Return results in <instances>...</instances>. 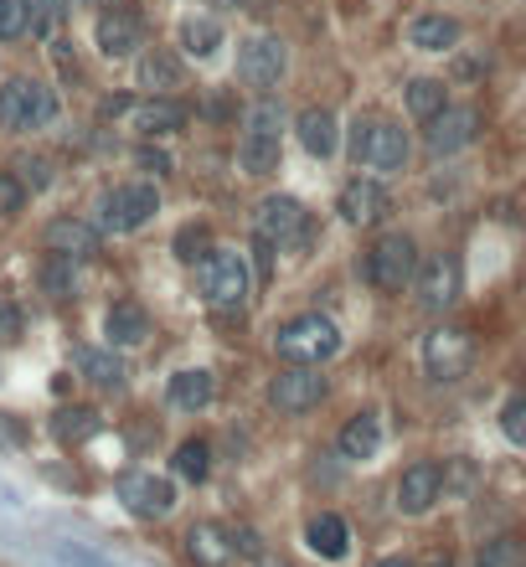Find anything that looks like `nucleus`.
I'll return each mask as SVG.
<instances>
[{"label":"nucleus","mask_w":526,"mask_h":567,"mask_svg":"<svg viewBox=\"0 0 526 567\" xmlns=\"http://www.w3.org/2000/svg\"><path fill=\"white\" fill-rule=\"evenodd\" d=\"M439 567H449V563H439Z\"/></svg>","instance_id":"09e8293b"},{"label":"nucleus","mask_w":526,"mask_h":567,"mask_svg":"<svg viewBox=\"0 0 526 567\" xmlns=\"http://www.w3.org/2000/svg\"><path fill=\"white\" fill-rule=\"evenodd\" d=\"M186 557H192L196 567H228L237 557L233 531L217 527V521H196V527L186 531Z\"/></svg>","instance_id":"a211bd4d"},{"label":"nucleus","mask_w":526,"mask_h":567,"mask_svg":"<svg viewBox=\"0 0 526 567\" xmlns=\"http://www.w3.org/2000/svg\"><path fill=\"white\" fill-rule=\"evenodd\" d=\"M156 212H160V196L150 181H124V186L98 196V227L103 233H135Z\"/></svg>","instance_id":"39448f33"},{"label":"nucleus","mask_w":526,"mask_h":567,"mask_svg":"<svg viewBox=\"0 0 526 567\" xmlns=\"http://www.w3.org/2000/svg\"><path fill=\"white\" fill-rule=\"evenodd\" d=\"M217 397V382L212 372H201V367H192V372H175L171 377V403L181 412H201L207 403Z\"/></svg>","instance_id":"a878e982"},{"label":"nucleus","mask_w":526,"mask_h":567,"mask_svg":"<svg viewBox=\"0 0 526 567\" xmlns=\"http://www.w3.org/2000/svg\"><path fill=\"white\" fill-rule=\"evenodd\" d=\"M335 449H341V459H371V454L382 449V418L377 412H356L346 429H341Z\"/></svg>","instance_id":"b1692460"},{"label":"nucleus","mask_w":526,"mask_h":567,"mask_svg":"<svg viewBox=\"0 0 526 567\" xmlns=\"http://www.w3.org/2000/svg\"><path fill=\"white\" fill-rule=\"evenodd\" d=\"M52 563H58V567H109L103 557H94L88 547H73V542H62V547H52Z\"/></svg>","instance_id":"58836bf2"},{"label":"nucleus","mask_w":526,"mask_h":567,"mask_svg":"<svg viewBox=\"0 0 526 567\" xmlns=\"http://www.w3.org/2000/svg\"><path fill=\"white\" fill-rule=\"evenodd\" d=\"M305 542H310L315 557H326V563H341V557L351 552V531H346V521H341L335 510H320L310 527H305Z\"/></svg>","instance_id":"5701e85b"},{"label":"nucleus","mask_w":526,"mask_h":567,"mask_svg":"<svg viewBox=\"0 0 526 567\" xmlns=\"http://www.w3.org/2000/svg\"><path fill=\"white\" fill-rule=\"evenodd\" d=\"M73 5H114V0H73Z\"/></svg>","instance_id":"de8ad7c7"},{"label":"nucleus","mask_w":526,"mask_h":567,"mask_svg":"<svg viewBox=\"0 0 526 567\" xmlns=\"http://www.w3.org/2000/svg\"><path fill=\"white\" fill-rule=\"evenodd\" d=\"M367 279L382 294H403L413 279H418V243H413L408 233L377 237L371 254H367Z\"/></svg>","instance_id":"423d86ee"},{"label":"nucleus","mask_w":526,"mask_h":567,"mask_svg":"<svg viewBox=\"0 0 526 567\" xmlns=\"http://www.w3.org/2000/svg\"><path fill=\"white\" fill-rule=\"evenodd\" d=\"M58 119V94L47 83L11 78L0 88V130H41Z\"/></svg>","instance_id":"0eeeda50"},{"label":"nucleus","mask_w":526,"mask_h":567,"mask_svg":"<svg viewBox=\"0 0 526 567\" xmlns=\"http://www.w3.org/2000/svg\"><path fill=\"white\" fill-rule=\"evenodd\" d=\"M175 254L186 258V263H201V258L212 254V237H207V227H181V233H175Z\"/></svg>","instance_id":"c9c22d12"},{"label":"nucleus","mask_w":526,"mask_h":567,"mask_svg":"<svg viewBox=\"0 0 526 567\" xmlns=\"http://www.w3.org/2000/svg\"><path fill=\"white\" fill-rule=\"evenodd\" d=\"M135 160L145 165V171H156V176H166V171H171V156H166V150H150V145H145V150H135Z\"/></svg>","instance_id":"c03bdc74"},{"label":"nucleus","mask_w":526,"mask_h":567,"mask_svg":"<svg viewBox=\"0 0 526 567\" xmlns=\"http://www.w3.org/2000/svg\"><path fill=\"white\" fill-rule=\"evenodd\" d=\"M52 433H58L62 444H83V439L98 433V418L88 408H62L58 418H52Z\"/></svg>","instance_id":"2f4dec72"},{"label":"nucleus","mask_w":526,"mask_h":567,"mask_svg":"<svg viewBox=\"0 0 526 567\" xmlns=\"http://www.w3.org/2000/svg\"><path fill=\"white\" fill-rule=\"evenodd\" d=\"M16 335H21V310L0 294V341H16Z\"/></svg>","instance_id":"37998d69"},{"label":"nucleus","mask_w":526,"mask_h":567,"mask_svg":"<svg viewBox=\"0 0 526 567\" xmlns=\"http://www.w3.org/2000/svg\"><path fill=\"white\" fill-rule=\"evenodd\" d=\"M480 135V114L475 109H439L429 119V150L433 156H454V150H465L469 139Z\"/></svg>","instance_id":"dca6fc26"},{"label":"nucleus","mask_w":526,"mask_h":567,"mask_svg":"<svg viewBox=\"0 0 526 567\" xmlns=\"http://www.w3.org/2000/svg\"><path fill=\"white\" fill-rule=\"evenodd\" d=\"M526 563V552L516 537H490L486 547L475 552V567H522Z\"/></svg>","instance_id":"473e14b6"},{"label":"nucleus","mask_w":526,"mask_h":567,"mask_svg":"<svg viewBox=\"0 0 526 567\" xmlns=\"http://www.w3.org/2000/svg\"><path fill=\"white\" fill-rule=\"evenodd\" d=\"M392 212V196L382 181H371V176H356L341 186V217H346L351 227H377L382 217Z\"/></svg>","instance_id":"ddd939ff"},{"label":"nucleus","mask_w":526,"mask_h":567,"mask_svg":"<svg viewBox=\"0 0 526 567\" xmlns=\"http://www.w3.org/2000/svg\"><path fill=\"white\" fill-rule=\"evenodd\" d=\"M207 470H212V449H207L201 439H186V444L175 449V474H181V480H192V485H201Z\"/></svg>","instance_id":"7c9ffc66"},{"label":"nucleus","mask_w":526,"mask_h":567,"mask_svg":"<svg viewBox=\"0 0 526 567\" xmlns=\"http://www.w3.org/2000/svg\"><path fill=\"white\" fill-rule=\"evenodd\" d=\"M273 352L284 356L290 367H320V361H331L341 352V331H335L326 315H294L290 325H279Z\"/></svg>","instance_id":"f03ea898"},{"label":"nucleus","mask_w":526,"mask_h":567,"mask_svg":"<svg viewBox=\"0 0 526 567\" xmlns=\"http://www.w3.org/2000/svg\"><path fill=\"white\" fill-rule=\"evenodd\" d=\"M26 207V186L16 171H0V217H16Z\"/></svg>","instance_id":"4c0bfd02"},{"label":"nucleus","mask_w":526,"mask_h":567,"mask_svg":"<svg viewBox=\"0 0 526 567\" xmlns=\"http://www.w3.org/2000/svg\"><path fill=\"white\" fill-rule=\"evenodd\" d=\"M103 335H109V346H119V352L145 346V341H150V315H145V305H135V299H119L114 310L103 315Z\"/></svg>","instance_id":"6ab92c4d"},{"label":"nucleus","mask_w":526,"mask_h":567,"mask_svg":"<svg viewBox=\"0 0 526 567\" xmlns=\"http://www.w3.org/2000/svg\"><path fill=\"white\" fill-rule=\"evenodd\" d=\"M279 135H284V109L273 98H258L243 114V139H237V165L248 176H269L279 165Z\"/></svg>","instance_id":"f257e3e1"},{"label":"nucleus","mask_w":526,"mask_h":567,"mask_svg":"<svg viewBox=\"0 0 526 567\" xmlns=\"http://www.w3.org/2000/svg\"><path fill=\"white\" fill-rule=\"evenodd\" d=\"M439 109H449V103H444V83H439V78H413L408 83V114L429 124Z\"/></svg>","instance_id":"c756f323"},{"label":"nucleus","mask_w":526,"mask_h":567,"mask_svg":"<svg viewBox=\"0 0 526 567\" xmlns=\"http://www.w3.org/2000/svg\"><path fill=\"white\" fill-rule=\"evenodd\" d=\"M16 171H21V186H26V192H41V186H52V165H47V160H21Z\"/></svg>","instance_id":"ea45409f"},{"label":"nucleus","mask_w":526,"mask_h":567,"mask_svg":"<svg viewBox=\"0 0 526 567\" xmlns=\"http://www.w3.org/2000/svg\"><path fill=\"white\" fill-rule=\"evenodd\" d=\"M73 361H78V372L88 377L94 387H103V392H119V387H124V377H130V372H124V361L114 356V346H109V352H94V346H83Z\"/></svg>","instance_id":"393cba45"},{"label":"nucleus","mask_w":526,"mask_h":567,"mask_svg":"<svg viewBox=\"0 0 526 567\" xmlns=\"http://www.w3.org/2000/svg\"><path fill=\"white\" fill-rule=\"evenodd\" d=\"M139 47H145V21L135 11H103L98 16V52L103 58H135Z\"/></svg>","instance_id":"2eb2a0df"},{"label":"nucleus","mask_w":526,"mask_h":567,"mask_svg":"<svg viewBox=\"0 0 526 567\" xmlns=\"http://www.w3.org/2000/svg\"><path fill=\"white\" fill-rule=\"evenodd\" d=\"M418 299H424V310H449L454 305V294H460V269H454V258H429V263H418Z\"/></svg>","instance_id":"f3484780"},{"label":"nucleus","mask_w":526,"mask_h":567,"mask_svg":"<svg viewBox=\"0 0 526 567\" xmlns=\"http://www.w3.org/2000/svg\"><path fill=\"white\" fill-rule=\"evenodd\" d=\"M254 567H290V563H284V557H273V552H258Z\"/></svg>","instance_id":"a18cd8bd"},{"label":"nucleus","mask_w":526,"mask_h":567,"mask_svg":"<svg viewBox=\"0 0 526 567\" xmlns=\"http://www.w3.org/2000/svg\"><path fill=\"white\" fill-rule=\"evenodd\" d=\"M201 294L212 310H243L248 299V263L233 248H212L201 258Z\"/></svg>","instance_id":"6e6552de"},{"label":"nucleus","mask_w":526,"mask_h":567,"mask_svg":"<svg viewBox=\"0 0 526 567\" xmlns=\"http://www.w3.org/2000/svg\"><path fill=\"white\" fill-rule=\"evenodd\" d=\"M124 114H130V124H135L139 135H150V139L175 135V130L186 124V109H181L175 98H145V103H130Z\"/></svg>","instance_id":"412c9836"},{"label":"nucleus","mask_w":526,"mask_h":567,"mask_svg":"<svg viewBox=\"0 0 526 567\" xmlns=\"http://www.w3.org/2000/svg\"><path fill=\"white\" fill-rule=\"evenodd\" d=\"M351 160L356 165H371V171H403L408 165V135H403V124H392V119H356L351 124Z\"/></svg>","instance_id":"7ed1b4c3"},{"label":"nucleus","mask_w":526,"mask_h":567,"mask_svg":"<svg viewBox=\"0 0 526 567\" xmlns=\"http://www.w3.org/2000/svg\"><path fill=\"white\" fill-rule=\"evenodd\" d=\"M294 135H299V145H305L315 160H331L335 145H341V130H335L331 109H305V114L294 119Z\"/></svg>","instance_id":"4be33fe9"},{"label":"nucleus","mask_w":526,"mask_h":567,"mask_svg":"<svg viewBox=\"0 0 526 567\" xmlns=\"http://www.w3.org/2000/svg\"><path fill=\"white\" fill-rule=\"evenodd\" d=\"M139 88H150V94H166V88H181V62L156 47V52H145L139 58Z\"/></svg>","instance_id":"cd10ccee"},{"label":"nucleus","mask_w":526,"mask_h":567,"mask_svg":"<svg viewBox=\"0 0 526 567\" xmlns=\"http://www.w3.org/2000/svg\"><path fill=\"white\" fill-rule=\"evenodd\" d=\"M47 248H52L58 258L83 263V258L98 254V227L94 222H78V217H58V222L47 227Z\"/></svg>","instance_id":"aec40b11"},{"label":"nucleus","mask_w":526,"mask_h":567,"mask_svg":"<svg viewBox=\"0 0 526 567\" xmlns=\"http://www.w3.org/2000/svg\"><path fill=\"white\" fill-rule=\"evenodd\" d=\"M119 501L145 516V521H160V516H171L175 510V485L166 474H150V470H130L119 480Z\"/></svg>","instance_id":"9d476101"},{"label":"nucleus","mask_w":526,"mask_h":567,"mask_svg":"<svg viewBox=\"0 0 526 567\" xmlns=\"http://www.w3.org/2000/svg\"><path fill=\"white\" fill-rule=\"evenodd\" d=\"M501 433H506L516 449H526V392L506 397V408H501Z\"/></svg>","instance_id":"72a5a7b5"},{"label":"nucleus","mask_w":526,"mask_h":567,"mask_svg":"<svg viewBox=\"0 0 526 567\" xmlns=\"http://www.w3.org/2000/svg\"><path fill=\"white\" fill-rule=\"evenodd\" d=\"M408 41L424 47V52H449V47L460 41V21L454 16H418L408 26Z\"/></svg>","instance_id":"bb28decb"},{"label":"nucleus","mask_w":526,"mask_h":567,"mask_svg":"<svg viewBox=\"0 0 526 567\" xmlns=\"http://www.w3.org/2000/svg\"><path fill=\"white\" fill-rule=\"evenodd\" d=\"M326 397V377L315 367H284V372L269 382V403L279 412H305Z\"/></svg>","instance_id":"9b49d317"},{"label":"nucleus","mask_w":526,"mask_h":567,"mask_svg":"<svg viewBox=\"0 0 526 567\" xmlns=\"http://www.w3.org/2000/svg\"><path fill=\"white\" fill-rule=\"evenodd\" d=\"M377 567H418V563H408V557H382Z\"/></svg>","instance_id":"49530a36"},{"label":"nucleus","mask_w":526,"mask_h":567,"mask_svg":"<svg viewBox=\"0 0 526 567\" xmlns=\"http://www.w3.org/2000/svg\"><path fill=\"white\" fill-rule=\"evenodd\" d=\"M21 11L32 21V32L52 37V26H58V16H62V0H21Z\"/></svg>","instance_id":"f704fd0d"},{"label":"nucleus","mask_w":526,"mask_h":567,"mask_svg":"<svg viewBox=\"0 0 526 567\" xmlns=\"http://www.w3.org/2000/svg\"><path fill=\"white\" fill-rule=\"evenodd\" d=\"M21 26H26V11H21V0H0V41L21 37Z\"/></svg>","instance_id":"a19ab883"},{"label":"nucleus","mask_w":526,"mask_h":567,"mask_svg":"<svg viewBox=\"0 0 526 567\" xmlns=\"http://www.w3.org/2000/svg\"><path fill=\"white\" fill-rule=\"evenodd\" d=\"M439 495H444V470H439L433 459H418V465H408V470H403V480H397V510H403V516H424V510H429Z\"/></svg>","instance_id":"4468645a"},{"label":"nucleus","mask_w":526,"mask_h":567,"mask_svg":"<svg viewBox=\"0 0 526 567\" xmlns=\"http://www.w3.org/2000/svg\"><path fill=\"white\" fill-rule=\"evenodd\" d=\"M475 361V341L460 325H439V331L424 341V367H429L433 382H460Z\"/></svg>","instance_id":"1a4fd4ad"},{"label":"nucleus","mask_w":526,"mask_h":567,"mask_svg":"<svg viewBox=\"0 0 526 567\" xmlns=\"http://www.w3.org/2000/svg\"><path fill=\"white\" fill-rule=\"evenodd\" d=\"M181 47L192 52V58H212L217 47H222V26L212 16H186L181 21Z\"/></svg>","instance_id":"c85d7f7f"},{"label":"nucleus","mask_w":526,"mask_h":567,"mask_svg":"<svg viewBox=\"0 0 526 567\" xmlns=\"http://www.w3.org/2000/svg\"><path fill=\"white\" fill-rule=\"evenodd\" d=\"M41 284H47V294L68 299V294H73V258H58V254H52V263L41 269Z\"/></svg>","instance_id":"e433bc0d"},{"label":"nucleus","mask_w":526,"mask_h":567,"mask_svg":"<svg viewBox=\"0 0 526 567\" xmlns=\"http://www.w3.org/2000/svg\"><path fill=\"white\" fill-rule=\"evenodd\" d=\"M254 227L273 254H294V248L310 243V212L294 196H264L254 212Z\"/></svg>","instance_id":"20e7f679"},{"label":"nucleus","mask_w":526,"mask_h":567,"mask_svg":"<svg viewBox=\"0 0 526 567\" xmlns=\"http://www.w3.org/2000/svg\"><path fill=\"white\" fill-rule=\"evenodd\" d=\"M284 41L279 37H248L237 41V78L254 83V88H269V83H279V73H284Z\"/></svg>","instance_id":"f8f14e48"},{"label":"nucleus","mask_w":526,"mask_h":567,"mask_svg":"<svg viewBox=\"0 0 526 567\" xmlns=\"http://www.w3.org/2000/svg\"><path fill=\"white\" fill-rule=\"evenodd\" d=\"M233 552H237V557H248V563H254L258 552H269V547L258 542V531H254V527H233Z\"/></svg>","instance_id":"79ce46f5"}]
</instances>
